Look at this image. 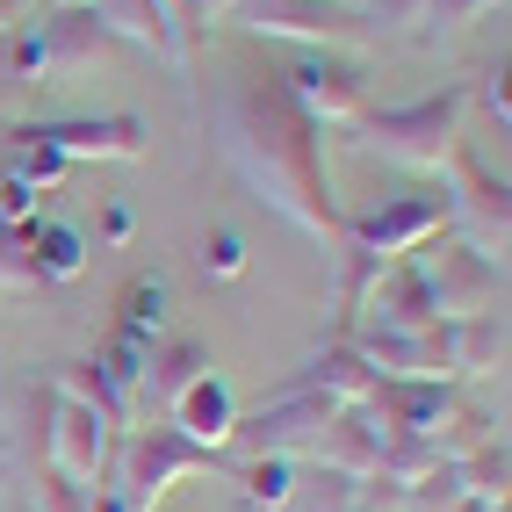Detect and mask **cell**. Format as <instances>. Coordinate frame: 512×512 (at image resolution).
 Returning a JSON list of instances; mask_svg holds the SVG:
<instances>
[{"mask_svg":"<svg viewBox=\"0 0 512 512\" xmlns=\"http://www.w3.org/2000/svg\"><path fill=\"white\" fill-rule=\"evenodd\" d=\"M145 368H152V397L159 404H174L195 375H210V361H202L195 339H174V347H145Z\"/></svg>","mask_w":512,"mask_h":512,"instance_id":"cell-10","label":"cell"},{"mask_svg":"<svg viewBox=\"0 0 512 512\" xmlns=\"http://www.w3.org/2000/svg\"><path fill=\"white\" fill-rule=\"evenodd\" d=\"M390 15H412V0H390Z\"/></svg>","mask_w":512,"mask_h":512,"instance_id":"cell-18","label":"cell"},{"mask_svg":"<svg viewBox=\"0 0 512 512\" xmlns=\"http://www.w3.org/2000/svg\"><path fill=\"white\" fill-rule=\"evenodd\" d=\"M311 116L296 109L289 94H238L231 101V159L246 166V181L260 188V202H275L282 217H296L303 231L318 238H339V210L325 202V181H318V138H311Z\"/></svg>","mask_w":512,"mask_h":512,"instance_id":"cell-1","label":"cell"},{"mask_svg":"<svg viewBox=\"0 0 512 512\" xmlns=\"http://www.w3.org/2000/svg\"><path fill=\"white\" fill-rule=\"evenodd\" d=\"M462 210H469V224H476L484 246H505V188H498V181H476Z\"/></svg>","mask_w":512,"mask_h":512,"instance_id":"cell-11","label":"cell"},{"mask_svg":"<svg viewBox=\"0 0 512 512\" xmlns=\"http://www.w3.org/2000/svg\"><path fill=\"white\" fill-rule=\"evenodd\" d=\"M246 15L275 37H347V15L332 0H246Z\"/></svg>","mask_w":512,"mask_h":512,"instance_id":"cell-8","label":"cell"},{"mask_svg":"<svg viewBox=\"0 0 512 512\" xmlns=\"http://www.w3.org/2000/svg\"><path fill=\"white\" fill-rule=\"evenodd\" d=\"M231 8V0H195V15H224Z\"/></svg>","mask_w":512,"mask_h":512,"instance_id":"cell-17","label":"cell"},{"mask_svg":"<svg viewBox=\"0 0 512 512\" xmlns=\"http://www.w3.org/2000/svg\"><path fill=\"white\" fill-rule=\"evenodd\" d=\"M37 275H51V282H65V275H80V238L65 231V224H51V231L37 238Z\"/></svg>","mask_w":512,"mask_h":512,"instance_id":"cell-12","label":"cell"},{"mask_svg":"<svg viewBox=\"0 0 512 512\" xmlns=\"http://www.w3.org/2000/svg\"><path fill=\"white\" fill-rule=\"evenodd\" d=\"M246 498H253V505H289V462H282V455L253 462V469H246Z\"/></svg>","mask_w":512,"mask_h":512,"instance_id":"cell-14","label":"cell"},{"mask_svg":"<svg viewBox=\"0 0 512 512\" xmlns=\"http://www.w3.org/2000/svg\"><path fill=\"white\" fill-rule=\"evenodd\" d=\"M166 412H174V433L195 440V448H217V440L238 433V404H231V390H224V375H195V383L166 404Z\"/></svg>","mask_w":512,"mask_h":512,"instance_id":"cell-5","label":"cell"},{"mask_svg":"<svg viewBox=\"0 0 512 512\" xmlns=\"http://www.w3.org/2000/svg\"><path fill=\"white\" fill-rule=\"evenodd\" d=\"M65 8H87V0H65Z\"/></svg>","mask_w":512,"mask_h":512,"instance_id":"cell-19","label":"cell"},{"mask_svg":"<svg viewBox=\"0 0 512 512\" xmlns=\"http://www.w3.org/2000/svg\"><path fill=\"white\" fill-rule=\"evenodd\" d=\"M455 469H462L469 498H505V448H484L476 462H455Z\"/></svg>","mask_w":512,"mask_h":512,"instance_id":"cell-13","label":"cell"},{"mask_svg":"<svg viewBox=\"0 0 512 512\" xmlns=\"http://www.w3.org/2000/svg\"><path fill=\"white\" fill-rule=\"evenodd\" d=\"M87 8L101 15V29H123L130 44H145V51H166L181 65V37H174V22H166L159 0H87Z\"/></svg>","mask_w":512,"mask_h":512,"instance_id":"cell-9","label":"cell"},{"mask_svg":"<svg viewBox=\"0 0 512 512\" xmlns=\"http://www.w3.org/2000/svg\"><path fill=\"white\" fill-rule=\"evenodd\" d=\"M289 101L311 123L318 116H354L361 109V80L347 73V65H332V58L325 65H296V73H289Z\"/></svg>","mask_w":512,"mask_h":512,"instance_id":"cell-7","label":"cell"},{"mask_svg":"<svg viewBox=\"0 0 512 512\" xmlns=\"http://www.w3.org/2000/svg\"><path fill=\"white\" fill-rule=\"evenodd\" d=\"M202 267H210L217 282H231L238 267H246V238H238V231H217V238H210V253H202Z\"/></svg>","mask_w":512,"mask_h":512,"instance_id":"cell-15","label":"cell"},{"mask_svg":"<svg viewBox=\"0 0 512 512\" xmlns=\"http://www.w3.org/2000/svg\"><path fill=\"white\" fill-rule=\"evenodd\" d=\"M455 109L462 101L440 94V101H412V109H375V116H361V130H368L375 152H390L404 166H433L455 145Z\"/></svg>","mask_w":512,"mask_h":512,"instance_id":"cell-2","label":"cell"},{"mask_svg":"<svg viewBox=\"0 0 512 512\" xmlns=\"http://www.w3.org/2000/svg\"><path fill=\"white\" fill-rule=\"evenodd\" d=\"M44 152L58 159H73V152H94V159H145V130L130 123V116H80V123H44V130H29Z\"/></svg>","mask_w":512,"mask_h":512,"instance_id":"cell-4","label":"cell"},{"mask_svg":"<svg viewBox=\"0 0 512 512\" xmlns=\"http://www.w3.org/2000/svg\"><path fill=\"white\" fill-rule=\"evenodd\" d=\"M440 224V202H397V210H383L375 224L354 231V253L368 267H383V260H404V246H419V238Z\"/></svg>","mask_w":512,"mask_h":512,"instance_id":"cell-6","label":"cell"},{"mask_svg":"<svg viewBox=\"0 0 512 512\" xmlns=\"http://www.w3.org/2000/svg\"><path fill=\"white\" fill-rule=\"evenodd\" d=\"M29 210H37V188H22V181L8 174V181H0V224H22Z\"/></svg>","mask_w":512,"mask_h":512,"instance_id":"cell-16","label":"cell"},{"mask_svg":"<svg viewBox=\"0 0 512 512\" xmlns=\"http://www.w3.org/2000/svg\"><path fill=\"white\" fill-rule=\"evenodd\" d=\"M51 412H58V426H51V476H65L73 491H94L101 469H109V455H116V433H109L116 419H101L80 397H51Z\"/></svg>","mask_w":512,"mask_h":512,"instance_id":"cell-3","label":"cell"}]
</instances>
